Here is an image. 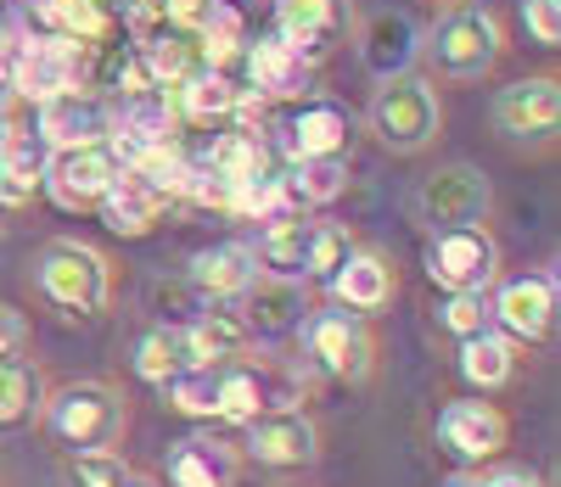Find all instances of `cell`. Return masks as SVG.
Returning a JSON list of instances; mask_svg holds the SVG:
<instances>
[{
	"label": "cell",
	"instance_id": "obj_1",
	"mask_svg": "<svg viewBox=\"0 0 561 487\" xmlns=\"http://www.w3.org/2000/svg\"><path fill=\"white\" fill-rule=\"evenodd\" d=\"M511 51L505 18L483 0H455L438 12V23L421 34V57H427V79H449V84H478L489 79Z\"/></svg>",
	"mask_w": 561,
	"mask_h": 487
},
{
	"label": "cell",
	"instance_id": "obj_2",
	"mask_svg": "<svg viewBox=\"0 0 561 487\" xmlns=\"http://www.w3.org/2000/svg\"><path fill=\"white\" fill-rule=\"evenodd\" d=\"M28 286H34V298L51 314H62V320H96L113 303V264H107L102 247H90V241L57 235V241H45V247L34 253Z\"/></svg>",
	"mask_w": 561,
	"mask_h": 487
},
{
	"label": "cell",
	"instance_id": "obj_3",
	"mask_svg": "<svg viewBox=\"0 0 561 487\" xmlns=\"http://www.w3.org/2000/svg\"><path fill=\"white\" fill-rule=\"evenodd\" d=\"M365 129L377 135L382 152L393 158H421L433 152L438 135H444V95H438V79L427 73H393V79H377V95L365 107Z\"/></svg>",
	"mask_w": 561,
	"mask_h": 487
},
{
	"label": "cell",
	"instance_id": "obj_4",
	"mask_svg": "<svg viewBox=\"0 0 561 487\" xmlns=\"http://www.w3.org/2000/svg\"><path fill=\"white\" fill-rule=\"evenodd\" d=\"M39 420L68 454H102V449L124 443L129 404L107 381H68V386H57V393H45Z\"/></svg>",
	"mask_w": 561,
	"mask_h": 487
},
{
	"label": "cell",
	"instance_id": "obj_5",
	"mask_svg": "<svg viewBox=\"0 0 561 487\" xmlns=\"http://www.w3.org/2000/svg\"><path fill=\"white\" fill-rule=\"evenodd\" d=\"M309 398V375L280 364V359H219L214 364V420L248 426L270 409H304Z\"/></svg>",
	"mask_w": 561,
	"mask_h": 487
},
{
	"label": "cell",
	"instance_id": "obj_6",
	"mask_svg": "<svg viewBox=\"0 0 561 487\" xmlns=\"http://www.w3.org/2000/svg\"><path fill=\"white\" fill-rule=\"evenodd\" d=\"M298 348H304V364L325 381H343V386H359L370 370H377V336H370V320L325 303V309H309L304 325H298Z\"/></svg>",
	"mask_w": 561,
	"mask_h": 487
},
{
	"label": "cell",
	"instance_id": "obj_7",
	"mask_svg": "<svg viewBox=\"0 0 561 487\" xmlns=\"http://www.w3.org/2000/svg\"><path fill=\"white\" fill-rule=\"evenodd\" d=\"M51 146L34 124V102L18 90L0 95V208H28L45 190Z\"/></svg>",
	"mask_w": 561,
	"mask_h": 487
},
{
	"label": "cell",
	"instance_id": "obj_8",
	"mask_svg": "<svg viewBox=\"0 0 561 487\" xmlns=\"http://www.w3.org/2000/svg\"><path fill=\"white\" fill-rule=\"evenodd\" d=\"M354 0H270V34L304 68H325L337 45L354 34Z\"/></svg>",
	"mask_w": 561,
	"mask_h": 487
},
{
	"label": "cell",
	"instance_id": "obj_9",
	"mask_svg": "<svg viewBox=\"0 0 561 487\" xmlns=\"http://www.w3.org/2000/svg\"><path fill=\"white\" fill-rule=\"evenodd\" d=\"M489 208H494V185L472 163H444L433 174H421L410 190V213L415 224H427V235L455 230V224H483Z\"/></svg>",
	"mask_w": 561,
	"mask_h": 487
},
{
	"label": "cell",
	"instance_id": "obj_10",
	"mask_svg": "<svg viewBox=\"0 0 561 487\" xmlns=\"http://www.w3.org/2000/svg\"><path fill=\"white\" fill-rule=\"evenodd\" d=\"M556 275L550 269H523L500 275L489 286V320L500 336H511L517 348H545L556 336Z\"/></svg>",
	"mask_w": 561,
	"mask_h": 487
},
{
	"label": "cell",
	"instance_id": "obj_11",
	"mask_svg": "<svg viewBox=\"0 0 561 487\" xmlns=\"http://www.w3.org/2000/svg\"><path fill=\"white\" fill-rule=\"evenodd\" d=\"M427 280L438 291H489L500 280V241L489 224H455V230H433L421 247Z\"/></svg>",
	"mask_w": 561,
	"mask_h": 487
},
{
	"label": "cell",
	"instance_id": "obj_12",
	"mask_svg": "<svg viewBox=\"0 0 561 487\" xmlns=\"http://www.w3.org/2000/svg\"><path fill=\"white\" fill-rule=\"evenodd\" d=\"M489 124L505 146H550L556 124H561V79L556 73H528L511 79L505 90H494L489 102Z\"/></svg>",
	"mask_w": 561,
	"mask_h": 487
},
{
	"label": "cell",
	"instance_id": "obj_13",
	"mask_svg": "<svg viewBox=\"0 0 561 487\" xmlns=\"http://www.w3.org/2000/svg\"><path fill=\"white\" fill-rule=\"evenodd\" d=\"M433 437H438V449H444L460 471H483V465H494V460L505 454L511 420H505L494 404H483V398H455V404L438 409Z\"/></svg>",
	"mask_w": 561,
	"mask_h": 487
},
{
	"label": "cell",
	"instance_id": "obj_14",
	"mask_svg": "<svg viewBox=\"0 0 561 487\" xmlns=\"http://www.w3.org/2000/svg\"><path fill=\"white\" fill-rule=\"evenodd\" d=\"M34 124L45 135V146L51 152H79V146H107L113 140V102L102 90H57L45 95V102H34Z\"/></svg>",
	"mask_w": 561,
	"mask_h": 487
},
{
	"label": "cell",
	"instance_id": "obj_15",
	"mask_svg": "<svg viewBox=\"0 0 561 487\" xmlns=\"http://www.w3.org/2000/svg\"><path fill=\"white\" fill-rule=\"evenodd\" d=\"M118 174H124V163H118L113 146L51 152V169H45V197H51L62 213H96Z\"/></svg>",
	"mask_w": 561,
	"mask_h": 487
},
{
	"label": "cell",
	"instance_id": "obj_16",
	"mask_svg": "<svg viewBox=\"0 0 561 487\" xmlns=\"http://www.w3.org/2000/svg\"><path fill=\"white\" fill-rule=\"evenodd\" d=\"M242 454L264 471H304L320 460V426L304 409H270L242 426Z\"/></svg>",
	"mask_w": 561,
	"mask_h": 487
},
{
	"label": "cell",
	"instance_id": "obj_17",
	"mask_svg": "<svg viewBox=\"0 0 561 487\" xmlns=\"http://www.w3.org/2000/svg\"><path fill=\"white\" fill-rule=\"evenodd\" d=\"M325 291H332L337 309L370 320V314H382V309L399 298V269H393V258H388L382 247H354L348 264L325 280Z\"/></svg>",
	"mask_w": 561,
	"mask_h": 487
},
{
	"label": "cell",
	"instance_id": "obj_18",
	"mask_svg": "<svg viewBox=\"0 0 561 487\" xmlns=\"http://www.w3.org/2000/svg\"><path fill=\"white\" fill-rule=\"evenodd\" d=\"M242 45H248V51H242L248 84L242 90L253 95V102H309L314 68H304L275 34H259V39H242Z\"/></svg>",
	"mask_w": 561,
	"mask_h": 487
},
{
	"label": "cell",
	"instance_id": "obj_19",
	"mask_svg": "<svg viewBox=\"0 0 561 487\" xmlns=\"http://www.w3.org/2000/svg\"><path fill=\"white\" fill-rule=\"evenodd\" d=\"M354 146V118L337 102H298L280 124V152L287 158H343Z\"/></svg>",
	"mask_w": 561,
	"mask_h": 487
},
{
	"label": "cell",
	"instance_id": "obj_20",
	"mask_svg": "<svg viewBox=\"0 0 561 487\" xmlns=\"http://www.w3.org/2000/svg\"><path fill=\"white\" fill-rule=\"evenodd\" d=\"M354 45H359V62L377 73V79H393L404 73L415 57H421V28L410 23V12H370V18H354Z\"/></svg>",
	"mask_w": 561,
	"mask_h": 487
},
{
	"label": "cell",
	"instance_id": "obj_21",
	"mask_svg": "<svg viewBox=\"0 0 561 487\" xmlns=\"http://www.w3.org/2000/svg\"><path fill=\"white\" fill-rule=\"evenodd\" d=\"M237 471H242V454L230 449L225 437H208V431L180 437L163 454L169 487H237Z\"/></svg>",
	"mask_w": 561,
	"mask_h": 487
},
{
	"label": "cell",
	"instance_id": "obj_22",
	"mask_svg": "<svg viewBox=\"0 0 561 487\" xmlns=\"http://www.w3.org/2000/svg\"><path fill=\"white\" fill-rule=\"evenodd\" d=\"M169 208H174L169 190H163L147 169H135V163H129V169L113 179V190L102 197V208H96V213L107 219V230H113V235H129V241H135V235H147Z\"/></svg>",
	"mask_w": 561,
	"mask_h": 487
},
{
	"label": "cell",
	"instance_id": "obj_23",
	"mask_svg": "<svg viewBox=\"0 0 561 487\" xmlns=\"http://www.w3.org/2000/svg\"><path fill=\"white\" fill-rule=\"evenodd\" d=\"M185 275H192V286L208 303H242V291L259 280V258L248 241H214V247H203L185 264Z\"/></svg>",
	"mask_w": 561,
	"mask_h": 487
},
{
	"label": "cell",
	"instance_id": "obj_24",
	"mask_svg": "<svg viewBox=\"0 0 561 487\" xmlns=\"http://www.w3.org/2000/svg\"><path fill=\"white\" fill-rule=\"evenodd\" d=\"M174 118H192V124H214V118H237L248 102H253V95L237 84V79H230V68H197V73H185L174 90Z\"/></svg>",
	"mask_w": 561,
	"mask_h": 487
},
{
	"label": "cell",
	"instance_id": "obj_25",
	"mask_svg": "<svg viewBox=\"0 0 561 487\" xmlns=\"http://www.w3.org/2000/svg\"><path fill=\"white\" fill-rule=\"evenodd\" d=\"M309 230H314V213H298V208H280L259 224V235L248 241L253 258H259V275H280V280H304V247H309Z\"/></svg>",
	"mask_w": 561,
	"mask_h": 487
},
{
	"label": "cell",
	"instance_id": "obj_26",
	"mask_svg": "<svg viewBox=\"0 0 561 487\" xmlns=\"http://www.w3.org/2000/svg\"><path fill=\"white\" fill-rule=\"evenodd\" d=\"M242 303H248V309H237V314L248 320L253 336H287V331H298L304 314H309L304 280H280V275H259V280L242 291Z\"/></svg>",
	"mask_w": 561,
	"mask_h": 487
},
{
	"label": "cell",
	"instance_id": "obj_27",
	"mask_svg": "<svg viewBox=\"0 0 561 487\" xmlns=\"http://www.w3.org/2000/svg\"><path fill=\"white\" fill-rule=\"evenodd\" d=\"M455 370H460V381L472 386V393L489 398V393H500V386H511L523 375V348L511 343V336H500V331H478V336L460 343Z\"/></svg>",
	"mask_w": 561,
	"mask_h": 487
},
{
	"label": "cell",
	"instance_id": "obj_28",
	"mask_svg": "<svg viewBox=\"0 0 561 487\" xmlns=\"http://www.w3.org/2000/svg\"><path fill=\"white\" fill-rule=\"evenodd\" d=\"M280 190H287V208H298V213L332 208L348 190V163L343 158H293V169L280 174Z\"/></svg>",
	"mask_w": 561,
	"mask_h": 487
},
{
	"label": "cell",
	"instance_id": "obj_29",
	"mask_svg": "<svg viewBox=\"0 0 561 487\" xmlns=\"http://www.w3.org/2000/svg\"><path fill=\"white\" fill-rule=\"evenodd\" d=\"M45 409V375L28 359L0 364V426H28Z\"/></svg>",
	"mask_w": 561,
	"mask_h": 487
},
{
	"label": "cell",
	"instance_id": "obj_30",
	"mask_svg": "<svg viewBox=\"0 0 561 487\" xmlns=\"http://www.w3.org/2000/svg\"><path fill=\"white\" fill-rule=\"evenodd\" d=\"M359 247L354 241V230L348 224H337V219H314V230H309V247H304V280H332L343 264H348V253Z\"/></svg>",
	"mask_w": 561,
	"mask_h": 487
},
{
	"label": "cell",
	"instance_id": "obj_31",
	"mask_svg": "<svg viewBox=\"0 0 561 487\" xmlns=\"http://www.w3.org/2000/svg\"><path fill=\"white\" fill-rule=\"evenodd\" d=\"M158 393L174 415H192V420H214V364L208 370H174L158 381Z\"/></svg>",
	"mask_w": 561,
	"mask_h": 487
},
{
	"label": "cell",
	"instance_id": "obj_32",
	"mask_svg": "<svg viewBox=\"0 0 561 487\" xmlns=\"http://www.w3.org/2000/svg\"><path fill=\"white\" fill-rule=\"evenodd\" d=\"M438 331L455 336V343H466V336H478V331H494L489 320V291H444V303L433 309Z\"/></svg>",
	"mask_w": 561,
	"mask_h": 487
},
{
	"label": "cell",
	"instance_id": "obj_33",
	"mask_svg": "<svg viewBox=\"0 0 561 487\" xmlns=\"http://www.w3.org/2000/svg\"><path fill=\"white\" fill-rule=\"evenodd\" d=\"M129 482V465L118 449H102V454H68L62 460V487H124Z\"/></svg>",
	"mask_w": 561,
	"mask_h": 487
},
{
	"label": "cell",
	"instance_id": "obj_34",
	"mask_svg": "<svg viewBox=\"0 0 561 487\" xmlns=\"http://www.w3.org/2000/svg\"><path fill=\"white\" fill-rule=\"evenodd\" d=\"M135 375H147L152 386L163 375H174V353H169V325H152L147 336L135 343Z\"/></svg>",
	"mask_w": 561,
	"mask_h": 487
},
{
	"label": "cell",
	"instance_id": "obj_35",
	"mask_svg": "<svg viewBox=\"0 0 561 487\" xmlns=\"http://www.w3.org/2000/svg\"><path fill=\"white\" fill-rule=\"evenodd\" d=\"M523 12V28L534 45H545V51H556L561 45V0H517Z\"/></svg>",
	"mask_w": 561,
	"mask_h": 487
},
{
	"label": "cell",
	"instance_id": "obj_36",
	"mask_svg": "<svg viewBox=\"0 0 561 487\" xmlns=\"http://www.w3.org/2000/svg\"><path fill=\"white\" fill-rule=\"evenodd\" d=\"M23 348H28V320H23V309L0 303V364L18 359Z\"/></svg>",
	"mask_w": 561,
	"mask_h": 487
},
{
	"label": "cell",
	"instance_id": "obj_37",
	"mask_svg": "<svg viewBox=\"0 0 561 487\" xmlns=\"http://www.w3.org/2000/svg\"><path fill=\"white\" fill-rule=\"evenodd\" d=\"M483 487H545V476L528 471V465H494V471L483 476Z\"/></svg>",
	"mask_w": 561,
	"mask_h": 487
},
{
	"label": "cell",
	"instance_id": "obj_38",
	"mask_svg": "<svg viewBox=\"0 0 561 487\" xmlns=\"http://www.w3.org/2000/svg\"><path fill=\"white\" fill-rule=\"evenodd\" d=\"M438 487H483V471H455V476H444Z\"/></svg>",
	"mask_w": 561,
	"mask_h": 487
},
{
	"label": "cell",
	"instance_id": "obj_39",
	"mask_svg": "<svg viewBox=\"0 0 561 487\" xmlns=\"http://www.w3.org/2000/svg\"><path fill=\"white\" fill-rule=\"evenodd\" d=\"M124 487H152V482H140V476H129V482H124Z\"/></svg>",
	"mask_w": 561,
	"mask_h": 487
},
{
	"label": "cell",
	"instance_id": "obj_40",
	"mask_svg": "<svg viewBox=\"0 0 561 487\" xmlns=\"http://www.w3.org/2000/svg\"><path fill=\"white\" fill-rule=\"evenodd\" d=\"M433 7H455V0H433Z\"/></svg>",
	"mask_w": 561,
	"mask_h": 487
}]
</instances>
